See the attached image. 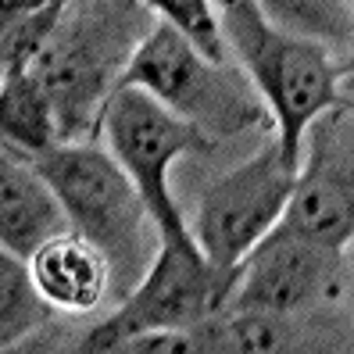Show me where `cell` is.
<instances>
[{"instance_id":"19","label":"cell","mask_w":354,"mask_h":354,"mask_svg":"<svg viewBox=\"0 0 354 354\" xmlns=\"http://www.w3.org/2000/svg\"><path fill=\"white\" fill-rule=\"evenodd\" d=\"M351 4H354V0H351ZM344 79H354V54L340 61V82H344Z\"/></svg>"},{"instance_id":"6","label":"cell","mask_w":354,"mask_h":354,"mask_svg":"<svg viewBox=\"0 0 354 354\" xmlns=\"http://www.w3.org/2000/svg\"><path fill=\"white\" fill-rule=\"evenodd\" d=\"M233 276H222L197 243L158 240V254L122 304L75 340L79 354H118L147 329H190L225 308Z\"/></svg>"},{"instance_id":"17","label":"cell","mask_w":354,"mask_h":354,"mask_svg":"<svg viewBox=\"0 0 354 354\" xmlns=\"http://www.w3.org/2000/svg\"><path fill=\"white\" fill-rule=\"evenodd\" d=\"M161 22L176 26L194 47H201L212 61H229V44L218 22L215 0H143Z\"/></svg>"},{"instance_id":"14","label":"cell","mask_w":354,"mask_h":354,"mask_svg":"<svg viewBox=\"0 0 354 354\" xmlns=\"http://www.w3.org/2000/svg\"><path fill=\"white\" fill-rule=\"evenodd\" d=\"M54 304L44 297L32 265L11 251H0V347L15 351L29 333L54 319Z\"/></svg>"},{"instance_id":"1","label":"cell","mask_w":354,"mask_h":354,"mask_svg":"<svg viewBox=\"0 0 354 354\" xmlns=\"http://www.w3.org/2000/svg\"><path fill=\"white\" fill-rule=\"evenodd\" d=\"M158 26L143 0H68L32 75L54 104L61 143L97 140L108 97L118 90L133 54Z\"/></svg>"},{"instance_id":"9","label":"cell","mask_w":354,"mask_h":354,"mask_svg":"<svg viewBox=\"0 0 354 354\" xmlns=\"http://www.w3.org/2000/svg\"><path fill=\"white\" fill-rule=\"evenodd\" d=\"M337 268L340 251H329L315 240H304L276 225L236 265L225 308L297 319L329 294V286H337Z\"/></svg>"},{"instance_id":"8","label":"cell","mask_w":354,"mask_h":354,"mask_svg":"<svg viewBox=\"0 0 354 354\" xmlns=\"http://www.w3.org/2000/svg\"><path fill=\"white\" fill-rule=\"evenodd\" d=\"M279 229L340 254L354 243V108L347 100L311 122Z\"/></svg>"},{"instance_id":"18","label":"cell","mask_w":354,"mask_h":354,"mask_svg":"<svg viewBox=\"0 0 354 354\" xmlns=\"http://www.w3.org/2000/svg\"><path fill=\"white\" fill-rule=\"evenodd\" d=\"M118 354H201L190 329H147L118 347Z\"/></svg>"},{"instance_id":"15","label":"cell","mask_w":354,"mask_h":354,"mask_svg":"<svg viewBox=\"0 0 354 354\" xmlns=\"http://www.w3.org/2000/svg\"><path fill=\"white\" fill-rule=\"evenodd\" d=\"M261 8L279 29L315 39V44L329 47L333 54H337V47L354 54V4L351 0H261Z\"/></svg>"},{"instance_id":"13","label":"cell","mask_w":354,"mask_h":354,"mask_svg":"<svg viewBox=\"0 0 354 354\" xmlns=\"http://www.w3.org/2000/svg\"><path fill=\"white\" fill-rule=\"evenodd\" d=\"M0 140L18 154H44L61 143L54 104L32 72H4L0 86Z\"/></svg>"},{"instance_id":"3","label":"cell","mask_w":354,"mask_h":354,"mask_svg":"<svg viewBox=\"0 0 354 354\" xmlns=\"http://www.w3.org/2000/svg\"><path fill=\"white\" fill-rule=\"evenodd\" d=\"M32 165L61 197L72 229L108 254L115 283L129 294L154 261L147 258V225H154V218L133 176L100 140L57 143L36 154Z\"/></svg>"},{"instance_id":"16","label":"cell","mask_w":354,"mask_h":354,"mask_svg":"<svg viewBox=\"0 0 354 354\" xmlns=\"http://www.w3.org/2000/svg\"><path fill=\"white\" fill-rule=\"evenodd\" d=\"M65 4H47L32 11H18L0 18V68L4 72H29L36 54L44 50Z\"/></svg>"},{"instance_id":"11","label":"cell","mask_w":354,"mask_h":354,"mask_svg":"<svg viewBox=\"0 0 354 354\" xmlns=\"http://www.w3.org/2000/svg\"><path fill=\"white\" fill-rule=\"evenodd\" d=\"M29 265L44 297L65 315H90V311H97L115 283L108 254L93 240L75 233V229L47 240L29 258Z\"/></svg>"},{"instance_id":"5","label":"cell","mask_w":354,"mask_h":354,"mask_svg":"<svg viewBox=\"0 0 354 354\" xmlns=\"http://www.w3.org/2000/svg\"><path fill=\"white\" fill-rule=\"evenodd\" d=\"M97 140L118 158V165L140 186L143 204L154 218L158 240L197 243L179 204L172 201L169 172L186 154H212L218 140L207 136L197 122L165 108L154 93L140 86H118L108 97Z\"/></svg>"},{"instance_id":"12","label":"cell","mask_w":354,"mask_h":354,"mask_svg":"<svg viewBox=\"0 0 354 354\" xmlns=\"http://www.w3.org/2000/svg\"><path fill=\"white\" fill-rule=\"evenodd\" d=\"M190 333L197 337L201 354H279L301 347L294 319L272 315V311L218 308L215 315L190 326Z\"/></svg>"},{"instance_id":"7","label":"cell","mask_w":354,"mask_h":354,"mask_svg":"<svg viewBox=\"0 0 354 354\" xmlns=\"http://www.w3.org/2000/svg\"><path fill=\"white\" fill-rule=\"evenodd\" d=\"M294 183L297 169L286 165L279 140H268L204 190L190 233L222 276H236V265L279 225Z\"/></svg>"},{"instance_id":"2","label":"cell","mask_w":354,"mask_h":354,"mask_svg":"<svg viewBox=\"0 0 354 354\" xmlns=\"http://www.w3.org/2000/svg\"><path fill=\"white\" fill-rule=\"evenodd\" d=\"M215 4L229 54L251 75L276 122V140L286 165L301 169L311 122L344 100L340 57L315 39L279 29L265 15L261 0H215Z\"/></svg>"},{"instance_id":"10","label":"cell","mask_w":354,"mask_h":354,"mask_svg":"<svg viewBox=\"0 0 354 354\" xmlns=\"http://www.w3.org/2000/svg\"><path fill=\"white\" fill-rule=\"evenodd\" d=\"M72 222L54 186L29 154L0 151V251L32 258L47 240L68 233Z\"/></svg>"},{"instance_id":"4","label":"cell","mask_w":354,"mask_h":354,"mask_svg":"<svg viewBox=\"0 0 354 354\" xmlns=\"http://www.w3.org/2000/svg\"><path fill=\"white\" fill-rule=\"evenodd\" d=\"M118 86H140L154 93L165 108L197 122L215 140L247 133L268 118L261 93L240 65L212 61L161 18L133 54Z\"/></svg>"},{"instance_id":"20","label":"cell","mask_w":354,"mask_h":354,"mask_svg":"<svg viewBox=\"0 0 354 354\" xmlns=\"http://www.w3.org/2000/svg\"><path fill=\"white\" fill-rule=\"evenodd\" d=\"M344 100H347V104H351V108H354V100H351V97H344Z\"/></svg>"}]
</instances>
